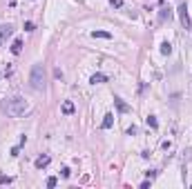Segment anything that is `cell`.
<instances>
[{"mask_svg":"<svg viewBox=\"0 0 192 189\" xmlns=\"http://www.w3.org/2000/svg\"><path fill=\"white\" fill-rule=\"evenodd\" d=\"M110 5L118 9V7H123V0H110Z\"/></svg>","mask_w":192,"mask_h":189,"instance_id":"obj_16","label":"cell"},{"mask_svg":"<svg viewBox=\"0 0 192 189\" xmlns=\"http://www.w3.org/2000/svg\"><path fill=\"white\" fill-rule=\"evenodd\" d=\"M9 182H11L9 176H0V185H9Z\"/></svg>","mask_w":192,"mask_h":189,"instance_id":"obj_17","label":"cell"},{"mask_svg":"<svg viewBox=\"0 0 192 189\" xmlns=\"http://www.w3.org/2000/svg\"><path fill=\"white\" fill-rule=\"evenodd\" d=\"M11 34H14V27H11V25H3V27H0V47L5 45V40H7Z\"/></svg>","mask_w":192,"mask_h":189,"instance_id":"obj_3","label":"cell"},{"mask_svg":"<svg viewBox=\"0 0 192 189\" xmlns=\"http://www.w3.org/2000/svg\"><path fill=\"white\" fill-rule=\"evenodd\" d=\"M16 3H18V0H9V5H16Z\"/></svg>","mask_w":192,"mask_h":189,"instance_id":"obj_19","label":"cell"},{"mask_svg":"<svg viewBox=\"0 0 192 189\" xmlns=\"http://www.w3.org/2000/svg\"><path fill=\"white\" fill-rule=\"evenodd\" d=\"M112 125H114V116L107 113V116H105V120H103V129H110Z\"/></svg>","mask_w":192,"mask_h":189,"instance_id":"obj_12","label":"cell"},{"mask_svg":"<svg viewBox=\"0 0 192 189\" xmlns=\"http://www.w3.org/2000/svg\"><path fill=\"white\" fill-rule=\"evenodd\" d=\"M161 54L163 56H170L172 54V45L170 42H161Z\"/></svg>","mask_w":192,"mask_h":189,"instance_id":"obj_11","label":"cell"},{"mask_svg":"<svg viewBox=\"0 0 192 189\" xmlns=\"http://www.w3.org/2000/svg\"><path fill=\"white\" fill-rule=\"evenodd\" d=\"M170 18H172L170 9H163V11H161V20H170Z\"/></svg>","mask_w":192,"mask_h":189,"instance_id":"obj_14","label":"cell"},{"mask_svg":"<svg viewBox=\"0 0 192 189\" xmlns=\"http://www.w3.org/2000/svg\"><path fill=\"white\" fill-rule=\"evenodd\" d=\"M25 31H34V22H29V20L25 22Z\"/></svg>","mask_w":192,"mask_h":189,"instance_id":"obj_18","label":"cell"},{"mask_svg":"<svg viewBox=\"0 0 192 189\" xmlns=\"http://www.w3.org/2000/svg\"><path fill=\"white\" fill-rule=\"evenodd\" d=\"M74 111H76V107H74V102H71V100H65V102H63V113H65V116H71Z\"/></svg>","mask_w":192,"mask_h":189,"instance_id":"obj_6","label":"cell"},{"mask_svg":"<svg viewBox=\"0 0 192 189\" xmlns=\"http://www.w3.org/2000/svg\"><path fill=\"white\" fill-rule=\"evenodd\" d=\"M92 38H105V40H112V34H110V31H92Z\"/></svg>","mask_w":192,"mask_h":189,"instance_id":"obj_10","label":"cell"},{"mask_svg":"<svg viewBox=\"0 0 192 189\" xmlns=\"http://www.w3.org/2000/svg\"><path fill=\"white\" fill-rule=\"evenodd\" d=\"M47 165H49V156H47V154H45V156H38V158H36V167H38V169L47 167Z\"/></svg>","mask_w":192,"mask_h":189,"instance_id":"obj_7","label":"cell"},{"mask_svg":"<svg viewBox=\"0 0 192 189\" xmlns=\"http://www.w3.org/2000/svg\"><path fill=\"white\" fill-rule=\"evenodd\" d=\"M114 102H116V109H118V111H121V113H125V111H130V107H127V105H125V102H123L121 98H114Z\"/></svg>","mask_w":192,"mask_h":189,"instance_id":"obj_9","label":"cell"},{"mask_svg":"<svg viewBox=\"0 0 192 189\" xmlns=\"http://www.w3.org/2000/svg\"><path fill=\"white\" fill-rule=\"evenodd\" d=\"M148 127L159 129V120H156V116H148Z\"/></svg>","mask_w":192,"mask_h":189,"instance_id":"obj_13","label":"cell"},{"mask_svg":"<svg viewBox=\"0 0 192 189\" xmlns=\"http://www.w3.org/2000/svg\"><path fill=\"white\" fill-rule=\"evenodd\" d=\"M179 16H181V22H183V25H190V18H188V7H185V3H181V5H179Z\"/></svg>","mask_w":192,"mask_h":189,"instance_id":"obj_4","label":"cell"},{"mask_svg":"<svg viewBox=\"0 0 192 189\" xmlns=\"http://www.w3.org/2000/svg\"><path fill=\"white\" fill-rule=\"evenodd\" d=\"M107 80H110V78H107L105 74H94V76L89 78V82H92V85H101V82H107Z\"/></svg>","mask_w":192,"mask_h":189,"instance_id":"obj_5","label":"cell"},{"mask_svg":"<svg viewBox=\"0 0 192 189\" xmlns=\"http://www.w3.org/2000/svg\"><path fill=\"white\" fill-rule=\"evenodd\" d=\"M29 82H31L34 89H42V87H45V69H42V65H34V67H31Z\"/></svg>","mask_w":192,"mask_h":189,"instance_id":"obj_2","label":"cell"},{"mask_svg":"<svg viewBox=\"0 0 192 189\" xmlns=\"http://www.w3.org/2000/svg\"><path fill=\"white\" fill-rule=\"evenodd\" d=\"M56 185H58V178H54V176L47 178V187H56Z\"/></svg>","mask_w":192,"mask_h":189,"instance_id":"obj_15","label":"cell"},{"mask_svg":"<svg viewBox=\"0 0 192 189\" xmlns=\"http://www.w3.org/2000/svg\"><path fill=\"white\" fill-rule=\"evenodd\" d=\"M0 109L11 118H18V116H25L29 111V102L20 96H14V98H7V100L0 102Z\"/></svg>","mask_w":192,"mask_h":189,"instance_id":"obj_1","label":"cell"},{"mask_svg":"<svg viewBox=\"0 0 192 189\" xmlns=\"http://www.w3.org/2000/svg\"><path fill=\"white\" fill-rule=\"evenodd\" d=\"M20 51H22V38H16V40H14V45H11V54H16V56H18Z\"/></svg>","mask_w":192,"mask_h":189,"instance_id":"obj_8","label":"cell"}]
</instances>
